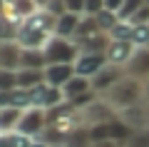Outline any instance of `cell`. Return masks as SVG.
I'll return each mask as SVG.
<instances>
[{
  "instance_id": "obj_1",
  "label": "cell",
  "mask_w": 149,
  "mask_h": 147,
  "mask_svg": "<svg viewBox=\"0 0 149 147\" xmlns=\"http://www.w3.org/2000/svg\"><path fill=\"white\" fill-rule=\"evenodd\" d=\"M102 100H107L117 112H122V110H127V107L137 105V102L147 100V97H144V82H142V80H137V77H129V75H127V77L119 80V82L114 85L109 92L102 95Z\"/></svg>"
},
{
  "instance_id": "obj_2",
  "label": "cell",
  "mask_w": 149,
  "mask_h": 147,
  "mask_svg": "<svg viewBox=\"0 0 149 147\" xmlns=\"http://www.w3.org/2000/svg\"><path fill=\"white\" fill-rule=\"evenodd\" d=\"M42 53H45L47 65H60V63H72L74 65V60L80 58V47H77V42H74V40L52 35L47 42H45Z\"/></svg>"
},
{
  "instance_id": "obj_3",
  "label": "cell",
  "mask_w": 149,
  "mask_h": 147,
  "mask_svg": "<svg viewBox=\"0 0 149 147\" xmlns=\"http://www.w3.org/2000/svg\"><path fill=\"white\" fill-rule=\"evenodd\" d=\"M47 127H50L47 110H42V107H27V110L22 112V120H20V125H17L15 132L35 140V137H40Z\"/></svg>"
},
{
  "instance_id": "obj_4",
  "label": "cell",
  "mask_w": 149,
  "mask_h": 147,
  "mask_svg": "<svg viewBox=\"0 0 149 147\" xmlns=\"http://www.w3.org/2000/svg\"><path fill=\"white\" fill-rule=\"evenodd\" d=\"M30 102H32V107H42V110H55V107L65 105L67 100H65L62 87H55V85L42 82V85H37V87H32V90H30Z\"/></svg>"
},
{
  "instance_id": "obj_5",
  "label": "cell",
  "mask_w": 149,
  "mask_h": 147,
  "mask_svg": "<svg viewBox=\"0 0 149 147\" xmlns=\"http://www.w3.org/2000/svg\"><path fill=\"white\" fill-rule=\"evenodd\" d=\"M107 55H95V53H80V58L74 60V70L80 77L92 80L95 75H100L102 70L107 68Z\"/></svg>"
},
{
  "instance_id": "obj_6",
  "label": "cell",
  "mask_w": 149,
  "mask_h": 147,
  "mask_svg": "<svg viewBox=\"0 0 149 147\" xmlns=\"http://www.w3.org/2000/svg\"><path fill=\"white\" fill-rule=\"evenodd\" d=\"M124 77H127V70H124V68H117V65H107V68L102 70L100 75H95V77H92V87H95V92L102 97L104 92H109V90L114 87L119 80H124Z\"/></svg>"
},
{
  "instance_id": "obj_7",
  "label": "cell",
  "mask_w": 149,
  "mask_h": 147,
  "mask_svg": "<svg viewBox=\"0 0 149 147\" xmlns=\"http://www.w3.org/2000/svg\"><path fill=\"white\" fill-rule=\"evenodd\" d=\"M119 120L127 122L134 132L137 130H147L149 127V100H142V102H137V105L122 110L119 112Z\"/></svg>"
},
{
  "instance_id": "obj_8",
  "label": "cell",
  "mask_w": 149,
  "mask_h": 147,
  "mask_svg": "<svg viewBox=\"0 0 149 147\" xmlns=\"http://www.w3.org/2000/svg\"><path fill=\"white\" fill-rule=\"evenodd\" d=\"M22 45L17 40H0V70H20Z\"/></svg>"
},
{
  "instance_id": "obj_9",
  "label": "cell",
  "mask_w": 149,
  "mask_h": 147,
  "mask_svg": "<svg viewBox=\"0 0 149 147\" xmlns=\"http://www.w3.org/2000/svg\"><path fill=\"white\" fill-rule=\"evenodd\" d=\"M134 50L137 47L132 42H124V40H112L109 47H107V63L109 65H117V68H127L129 60H132Z\"/></svg>"
},
{
  "instance_id": "obj_10",
  "label": "cell",
  "mask_w": 149,
  "mask_h": 147,
  "mask_svg": "<svg viewBox=\"0 0 149 147\" xmlns=\"http://www.w3.org/2000/svg\"><path fill=\"white\" fill-rule=\"evenodd\" d=\"M77 75L72 63H60V65H47L45 68V82L55 85V87H65L70 80Z\"/></svg>"
},
{
  "instance_id": "obj_11",
  "label": "cell",
  "mask_w": 149,
  "mask_h": 147,
  "mask_svg": "<svg viewBox=\"0 0 149 147\" xmlns=\"http://www.w3.org/2000/svg\"><path fill=\"white\" fill-rule=\"evenodd\" d=\"M124 70H127L129 77H137L142 82H147L149 80V47H137L132 60H129V65Z\"/></svg>"
},
{
  "instance_id": "obj_12",
  "label": "cell",
  "mask_w": 149,
  "mask_h": 147,
  "mask_svg": "<svg viewBox=\"0 0 149 147\" xmlns=\"http://www.w3.org/2000/svg\"><path fill=\"white\" fill-rule=\"evenodd\" d=\"M3 8H5L3 15L17 18V20H27L30 15H35L40 10L35 0H3Z\"/></svg>"
},
{
  "instance_id": "obj_13",
  "label": "cell",
  "mask_w": 149,
  "mask_h": 147,
  "mask_svg": "<svg viewBox=\"0 0 149 147\" xmlns=\"http://www.w3.org/2000/svg\"><path fill=\"white\" fill-rule=\"evenodd\" d=\"M62 92H65V100H67V102H77V100H82L85 95L95 92V87H92V80L74 75V77L62 87Z\"/></svg>"
},
{
  "instance_id": "obj_14",
  "label": "cell",
  "mask_w": 149,
  "mask_h": 147,
  "mask_svg": "<svg viewBox=\"0 0 149 147\" xmlns=\"http://www.w3.org/2000/svg\"><path fill=\"white\" fill-rule=\"evenodd\" d=\"M112 37L107 32H97V35H90L85 40H77V47L80 53H95V55H107V47H109Z\"/></svg>"
},
{
  "instance_id": "obj_15",
  "label": "cell",
  "mask_w": 149,
  "mask_h": 147,
  "mask_svg": "<svg viewBox=\"0 0 149 147\" xmlns=\"http://www.w3.org/2000/svg\"><path fill=\"white\" fill-rule=\"evenodd\" d=\"M80 18L82 15H74V13H65L62 18H57V23H55V35L74 40L77 37V27H80Z\"/></svg>"
},
{
  "instance_id": "obj_16",
  "label": "cell",
  "mask_w": 149,
  "mask_h": 147,
  "mask_svg": "<svg viewBox=\"0 0 149 147\" xmlns=\"http://www.w3.org/2000/svg\"><path fill=\"white\" fill-rule=\"evenodd\" d=\"M47 60H45L42 47H22L20 58V70H45Z\"/></svg>"
},
{
  "instance_id": "obj_17",
  "label": "cell",
  "mask_w": 149,
  "mask_h": 147,
  "mask_svg": "<svg viewBox=\"0 0 149 147\" xmlns=\"http://www.w3.org/2000/svg\"><path fill=\"white\" fill-rule=\"evenodd\" d=\"M0 107H17V110H27L32 107L30 102V90H13V92H0Z\"/></svg>"
},
{
  "instance_id": "obj_18",
  "label": "cell",
  "mask_w": 149,
  "mask_h": 147,
  "mask_svg": "<svg viewBox=\"0 0 149 147\" xmlns=\"http://www.w3.org/2000/svg\"><path fill=\"white\" fill-rule=\"evenodd\" d=\"M22 112L25 110H17V107H0V135L15 132L22 120Z\"/></svg>"
},
{
  "instance_id": "obj_19",
  "label": "cell",
  "mask_w": 149,
  "mask_h": 147,
  "mask_svg": "<svg viewBox=\"0 0 149 147\" xmlns=\"http://www.w3.org/2000/svg\"><path fill=\"white\" fill-rule=\"evenodd\" d=\"M45 82V70H17V87L32 90Z\"/></svg>"
},
{
  "instance_id": "obj_20",
  "label": "cell",
  "mask_w": 149,
  "mask_h": 147,
  "mask_svg": "<svg viewBox=\"0 0 149 147\" xmlns=\"http://www.w3.org/2000/svg\"><path fill=\"white\" fill-rule=\"evenodd\" d=\"M65 145H67V147H92V137H90L87 125H82V127H77V130L67 132Z\"/></svg>"
},
{
  "instance_id": "obj_21",
  "label": "cell",
  "mask_w": 149,
  "mask_h": 147,
  "mask_svg": "<svg viewBox=\"0 0 149 147\" xmlns=\"http://www.w3.org/2000/svg\"><path fill=\"white\" fill-rule=\"evenodd\" d=\"M95 20H97V27H100V32H107V35H109L112 30H114V27H117V23H119V15L114 10H102V13H97L95 15Z\"/></svg>"
},
{
  "instance_id": "obj_22",
  "label": "cell",
  "mask_w": 149,
  "mask_h": 147,
  "mask_svg": "<svg viewBox=\"0 0 149 147\" xmlns=\"http://www.w3.org/2000/svg\"><path fill=\"white\" fill-rule=\"evenodd\" d=\"M97 32H100V27H97L95 15H82V18H80V27H77V37H74V42H77V40H85V37H90V35H97Z\"/></svg>"
},
{
  "instance_id": "obj_23",
  "label": "cell",
  "mask_w": 149,
  "mask_h": 147,
  "mask_svg": "<svg viewBox=\"0 0 149 147\" xmlns=\"http://www.w3.org/2000/svg\"><path fill=\"white\" fill-rule=\"evenodd\" d=\"M132 32H134V25L129 20H119L117 27L109 32L112 40H124V42H132Z\"/></svg>"
},
{
  "instance_id": "obj_24",
  "label": "cell",
  "mask_w": 149,
  "mask_h": 147,
  "mask_svg": "<svg viewBox=\"0 0 149 147\" xmlns=\"http://www.w3.org/2000/svg\"><path fill=\"white\" fill-rule=\"evenodd\" d=\"M17 90V70H0V92Z\"/></svg>"
},
{
  "instance_id": "obj_25",
  "label": "cell",
  "mask_w": 149,
  "mask_h": 147,
  "mask_svg": "<svg viewBox=\"0 0 149 147\" xmlns=\"http://www.w3.org/2000/svg\"><path fill=\"white\" fill-rule=\"evenodd\" d=\"M144 3H147V0H124L122 3V8H119V20H132L134 18V13L139 10V8L144 5Z\"/></svg>"
},
{
  "instance_id": "obj_26",
  "label": "cell",
  "mask_w": 149,
  "mask_h": 147,
  "mask_svg": "<svg viewBox=\"0 0 149 147\" xmlns=\"http://www.w3.org/2000/svg\"><path fill=\"white\" fill-rule=\"evenodd\" d=\"M132 45L134 47H149V25H134Z\"/></svg>"
},
{
  "instance_id": "obj_27",
  "label": "cell",
  "mask_w": 149,
  "mask_h": 147,
  "mask_svg": "<svg viewBox=\"0 0 149 147\" xmlns=\"http://www.w3.org/2000/svg\"><path fill=\"white\" fill-rule=\"evenodd\" d=\"M124 147H149V127H147V130H137L127 140V145H124Z\"/></svg>"
},
{
  "instance_id": "obj_28",
  "label": "cell",
  "mask_w": 149,
  "mask_h": 147,
  "mask_svg": "<svg viewBox=\"0 0 149 147\" xmlns=\"http://www.w3.org/2000/svg\"><path fill=\"white\" fill-rule=\"evenodd\" d=\"M45 10H47L50 15H52L55 20H57V18H62L65 13H67V5H65V0H52V3H50V5L45 8Z\"/></svg>"
},
{
  "instance_id": "obj_29",
  "label": "cell",
  "mask_w": 149,
  "mask_h": 147,
  "mask_svg": "<svg viewBox=\"0 0 149 147\" xmlns=\"http://www.w3.org/2000/svg\"><path fill=\"white\" fill-rule=\"evenodd\" d=\"M129 23H132V25H149V5H147V3L134 13V18Z\"/></svg>"
},
{
  "instance_id": "obj_30",
  "label": "cell",
  "mask_w": 149,
  "mask_h": 147,
  "mask_svg": "<svg viewBox=\"0 0 149 147\" xmlns=\"http://www.w3.org/2000/svg\"><path fill=\"white\" fill-rule=\"evenodd\" d=\"M104 10V0H85V15H97Z\"/></svg>"
},
{
  "instance_id": "obj_31",
  "label": "cell",
  "mask_w": 149,
  "mask_h": 147,
  "mask_svg": "<svg viewBox=\"0 0 149 147\" xmlns=\"http://www.w3.org/2000/svg\"><path fill=\"white\" fill-rule=\"evenodd\" d=\"M65 5H67V13L85 15V0H65Z\"/></svg>"
},
{
  "instance_id": "obj_32",
  "label": "cell",
  "mask_w": 149,
  "mask_h": 147,
  "mask_svg": "<svg viewBox=\"0 0 149 147\" xmlns=\"http://www.w3.org/2000/svg\"><path fill=\"white\" fill-rule=\"evenodd\" d=\"M122 3H124V0H104V8H107V10H114V13H119Z\"/></svg>"
},
{
  "instance_id": "obj_33",
  "label": "cell",
  "mask_w": 149,
  "mask_h": 147,
  "mask_svg": "<svg viewBox=\"0 0 149 147\" xmlns=\"http://www.w3.org/2000/svg\"><path fill=\"white\" fill-rule=\"evenodd\" d=\"M92 147H122V145L114 140H100V142H92Z\"/></svg>"
},
{
  "instance_id": "obj_34",
  "label": "cell",
  "mask_w": 149,
  "mask_h": 147,
  "mask_svg": "<svg viewBox=\"0 0 149 147\" xmlns=\"http://www.w3.org/2000/svg\"><path fill=\"white\" fill-rule=\"evenodd\" d=\"M30 147H52V145H50V142H45L42 137H35V140H32V145H30Z\"/></svg>"
},
{
  "instance_id": "obj_35",
  "label": "cell",
  "mask_w": 149,
  "mask_h": 147,
  "mask_svg": "<svg viewBox=\"0 0 149 147\" xmlns=\"http://www.w3.org/2000/svg\"><path fill=\"white\" fill-rule=\"evenodd\" d=\"M35 3H37V8H40V10H45V8H47L52 0H35Z\"/></svg>"
},
{
  "instance_id": "obj_36",
  "label": "cell",
  "mask_w": 149,
  "mask_h": 147,
  "mask_svg": "<svg viewBox=\"0 0 149 147\" xmlns=\"http://www.w3.org/2000/svg\"><path fill=\"white\" fill-rule=\"evenodd\" d=\"M144 97H147V100H149V80H147V82H144Z\"/></svg>"
},
{
  "instance_id": "obj_37",
  "label": "cell",
  "mask_w": 149,
  "mask_h": 147,
  "mask_svg": "<svg viewBox=\"0 0 149 147\" xmlns=\"http://www.w3.org/2000/svg\"><path fill=\"white\" fill-rule=\"evenodd\" d=\"M52 147H67V145H65V142H60V145H52Z\"/></svg>"
},
{
  "instance_id": "obj_38",
  "label": "cell",
  "mask_w": 149,
  "mask_h": 147,
  "mask_svg": "<svg viewBox=\"0 0 149 147\" xmlns=\"http://www.w3.org/2000/svg\"><path fill=\"white\" fill-rule=\"evenodd\" d=\"M147 5H149V0H147Z\"/></svg>"
}]
</instances>
